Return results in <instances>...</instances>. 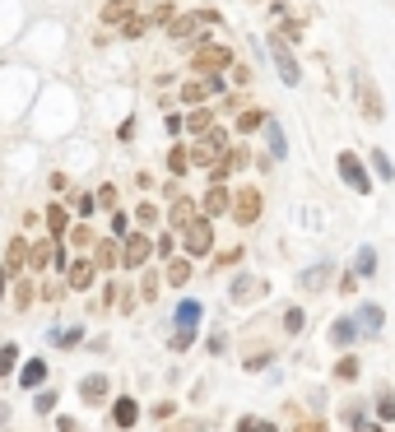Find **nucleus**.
<instances>
[{"mask_svg": "<svg viewBox=\"0 0 395 432\" xmlns=\"http://www.w3.org/2000/svg\"><path fill=\"white\" fill-rule=\"evenodd\" d=\"M224 154H228V131L224 126H209V131L195 135V144H191V167H214Z\"/></svg>", "mask_w": 395, "mask_h": 432, "instance_id": "obj_1", "label": "nucleus"}, {"mask_svg": "<svg viewBox=\"0 0 395 432\" xmlns=\"http://www.w3.org/2000/svg\"><path fill=\"white\" fill-rule=\"evenodd\" d=\"M228 66H233V47L228 42H200L191 52V70L195 75H224Z\"/></svg>", "mask_w": 395, "mask_h": 432, "instance_id": "obj_2", "label": "nucleus"}, {"mask_svg": "<svg viewBox=\"0 0 395 432\" xmlns=\"http://www.w3.org/2000/svg\"><path fill=\"white\" fill-rule=\"evenodd\" d=\"M209 23H219L214 10H195V14H172L163 28H168L172 42H195V33H200V28H209Z\"/></svg>", "mask_w": 395, "mask_h": 432, "instance_id": "obj_3", "label": "nucleus"}, {"mask_svg": "<svg viewBox=\"0 0 395 432\" xmlns=\"http://www.w3.org/2000/svg\"><path fill=\"white\" fill-rule=\"evenodd\" d=\"M181 246H186V256H209L214 251V223L205 219V214H195L191 223H186V228H181Z\"/></svg>", "mask_w": 395, "mask_h": 432, "instance_id": "obj_4", "label": "nucleus"}, {"mask_svg": "<svg viewBox=\"0 0 395 432\" xmlns=\"http://www.w3.org/2000/svg\"><path fill=\"white\" fill-rule=\"evenodd\" d=\"M260 210H265V196H260V186H242V191H233V205H228V214H233L242 228H251V223L260 219Z\"/></svg>", "mask_w": 395, "mask_h": 432, "instance_id": "obj_5", "label": "nucleus"}, {"mask_svg": "<svg viewBox=\"0 0 395 432\" xmlns=\"http://www.w3.org/2000/svg\"><path fill=\"white\" fill-rule=\"evenodd\" d=\"M149 256H154V237L140 233V228H130V233L121 237V265L126 270H145Z\"/></svg>", "mask_w": 395, "mask_h": 432, "instance_id": "obj_6", "label": "nucleus"}, {"mask_svg": "<svg viewBox=\"0 0 395 432\" xmlns=\"http://www.w3.org/2000/svg\"><path fill=\"white\" fill-rule=\"evenodd\" d=\"M270 56H274V66H279V79L288 84V89H298V79H303V70H298V56L288 52V42H284L279 33H270Z\"/></svg>", "mask_w": 395, "mask_h": 432, "instance_id": "obj_7", "label": "nucleus"}, {"mask_svg": "<svg viewBox=\"0 0 395 432\" xmlns=\"http://www.w3.org/2000/svg\"><path fill=\"white\" fill-rule=\"evenodd\" d=\"M93 279H98V265H93L89 256H75V260H66V288H75V293H89Z\"/></svg>", "mask_w": 395, "mask_h": 432, "instance_id": "obj_8", "label": "nucleus"}, {"mask_svg": "<svg viewBox=\"0 0 395 432\" xmlns=\"http://www.w3.org/2000/svg\"><path fill=\"white\" fill-rule=\"evenodd\" d=\"M358 102H363V116L367 121H386V102H382V89H377L367 75H358Z\"/></svg>", "mask_w": 395, "mask_h": 432, "instance_id": "obj_9", "label": "nucleus"}, {"mask_svg": "<svg viewBox=\"0 0 395 432\" xmlns=\"http://www.w3.org/2000/svg\"><path fill=\"white\" fill-rule=\"evenodd\" d=\"M339 177L349 181L358 196H372V177L363 172V163H358V154H339Z\"/></svg>", "mask_w": 395, "mask_h": 432, "instance_id": "obj_10", "label": "nucleus"}, {"mask_svg": "<svg viewBox=\"0 0 395 432\" xmlns=\"http://www.w3.org/2000/svg\"><path fill=\"white\" fill-rule=\"evenodd\" d=\"M228 205H233L228 181H209V191H205V200H200V214L205 219H219V214H228Z\"/></svg>", "mask_w": 395, "mask_h": 432, "instance_id": "obj_11", "label": "nucleus"}, {"mask_svg": "<svg viewBox=\"0 0 395 432\" xmlns=\"http://www.w3.org/2000/svg\"><path fill=\"white\" fill-rule=\"evenodd\" d=\"M89 260H93L98 270H116V265H121V242H116V237H98Z\"/></svg>", "mask_w": 395, "mask_h": 432, "instance_id": "obj_12", "label": "nucleus"}, {"mask_svg": "<svg viewBox=\"0 0 395 432\" xmlns=\"http://www.w3.org/2000/svg\"><path fill=\"white\" fill-rule=\"evenodd\" d=\"M195 214H200V205H195L191 196H172V210H168V228H172V233H181V228H186V223H191Z\"/></svg>", "mask_w": 395, "mask_h": 432, "instance_id": "obj_13", "label": "nucleus"}, {"mask_svg": "<svg viewBox=\"0 0 395 432\" xmlns=\"http://www.w3.org/2000/svg\"><path fill=\"white\" fill-rule=\"evenodd\" d=\"M260 293H265V284H260L256 275H237V279H233V293H228V298H233L237 307H247V302H256Z\"/></svg>", "mask_w": 395, "mask_h": 432, "instance_id": "obj_14", "label": "nucleus"}, {"mask_svg": "<svg viewBox=\"0 0 395 432\" xmlns=\"http://www.w3.org/2000/svg\"><path fill=\"white\" fill-rule=\"evenodd\" d=\"M0 265L10 270V279H19L23 270H28V242H23V237H10V246H5V260H0Z\"/></svg>", "mask_w": 395, "mask_h": 432, "instance_id": "obj_15", "label": "nucleus"}, {"mask_svg": "<svg viewBox=\"0 0 395 432\" xmlns=\"http://www.w3.org/2000/svg\"><path fill=\"white\" fill-rule=\"evenodd\" d=\"M107 390H112V381L102 377V372H93V377L79 381V400H84V404H102V400H107Z\"/></svg>", "mask_w": 395, "mask_h": 432, "instance_id": "obj_16", "label": "nucleus"}, {"mask_svg": "<svg viewBox=\"0 0 395 432\" xmlns=\"http://www.w3.org/2000/svg\"><path fill=\"white\" fill-rule=\"evenodd\" d=\"M66 228H70V205H61V200H51L47 205V237H66Z\"/></svg>", "mask_w": 395, "mask_h": 432, "instance_id": "obj_17", "label": "nucleus"}, {"mask_svg": "<svg viewBox=\"0 0 395 432\" xmlns=\"http://www.w3.org/2000/svg\"><path fill=\"white\" fill-rule=\"evenodd\" d=\"M135 10H140V0H107L98 19H102V23H126Z\"/></svg>", "mask_w": 395, "mask_h": 432, "instance_id": "obj_18", "label": "nucleus"}, {"mask_svg": "<svg viewBox=\"0 0 395 432\" xmlns=\"http://www.w3.org/2000/svg\"><path fill=\"white\" fill-rule=\"evenodd\" d=\"M353 340H358V321H353V316H339V321H330V344L349 349Z\"/></svg>", "mask_w": 395, "mask_h": 432, "instance_id": "obj_19", "label": "nucleus"}, {"mask_svg": "<svg viewBox=\"0 0 395 432\" xmlns=\"http://www.w3.org/2000/svg\"><path fill=\"white\" fill-rule=\"evenodd\" d=\"M112 423H116V428H135V423H140V404L130 395H121L112 404Z\"/></svg>", "mask_w": 395, "mask_h": 432, "instance_id": "obj_20", "label": "nucleus"}, {"mask_svg": "<svg viewBox=\"0 0 395 432\" xmlns=\"http://www.w3.org/2000/svg\"><path fill=\"white\" fill-rule=\"evenodd\" d=\"M42 381H47V363H42V358H28V363L19 367V386L23 390H37Z\"/></svg>", "mask_w": 395, "mask_h": 432, "instance_id": "obj_21", "label": "nucleus"}, {"mask_svg": "<svg viewBox=\"0 0 395 432\" xmlns=\"http://www.w3.org/2000/svg\"><path fill=\"white\" fill-rule=\"evenodd\" d=\"M168 172L172 177H186V172H191V149H186V144H172L168 149Z\"/></svg>", "mask_w": 395, "mask_h": 432, "instance_id": "obj_22", "label": "nucleus"}, {"mask_svg": "<svg viewBox=\"0 0 395 432\" xmlns=\"http://www.w3.org/2000/svg\"><path fill=\"white\" fill-rule=\"evenodd\" d=\"M200 302H191V298H186V302H181V307H177V316H172V321H177V330H195V325H200Z\"/></svg>", "mask_w": 395, "mask_h": 432, "instance_id": "obj_23", "label": "nucleus"}, {"mask_svg": "<svg viewBox=\"0 0 395 432\" xmlns=\"http://www.w3.org/2000/svg\"><path fill=\"white\" fill-rule=\"evenodd\" d=\"M66 237H70V246H75V251H89V246H93V228H89V219L70 223V228H66Z\"/></svg>", "mask_w": 395, "mask_h": 432, "instance_id": "obj_24", "label": "nucleus"}, {"mask_svg": "<svg viewBox=\"0 0 395 432\" xmlns=\"http://www.w3.org/2000/svg\"><path fill=\"white\" fill-rule=\"evenodd\" d=\"M181 126H186V131H191V135H205V131H209V126H214V112H209V107H191V112H186V121H181Z\"/></svg>", "mask_w": 395, "mask_h": 432, "instance_id": "obj_25", "label": "nucleus"}, {"mask_svg": "<svg viewBox=\"0 0 395 432\" xmlns=\"http://www.w3.org/2000/svg\"><path fill=\"white\" fill-rule=\"evenodd\" d=\"M260 131H265V140H270V154H274V158L288 154V140H284V131H279V121H274V116H265V126H260Z\"/></svg>", "mask_w": 395, "mask_h": 432, "instance_id": "obj_26", "label": "nucleus"}, {"mask_svg": "<svg viewBox=\"0 0 395 432\" xmlns=\"http://www.w3.org/2000/svg\"><path fill=\"white\" fill-rule=\"evenodd\" d=\"M353 321H358V330H382L386 311H382V307H372V302H363V307H358V316H353Z\"/></svg>", "mask_w": 395, "mask_h": 432, "instance_id": "obj_27", "label": "nucleus"}, {"mask_svg": "<svg viewBox=\"0 0 395 432\" xmlns=\"http://www.w3.org/2000/svg\"><path fill=\"white\" fill-rule=\"evenodd\" d=\"M186 279H191V256H172V260H168V284L181 288Z\"/></svg>", "mask_w": 395, "mask_h": 432, "instance_id": "obj_28", "label": "nucleus"}, {"mask_svg": "<svg viewBox=\"0 0 395 432\" xmlns=\"http://www.w3.org/2000/svg\"><path fill=\"white\" fill-rule=\"evenodd\" d=\"M33 302H37V284L19 275V284H14V307H19V311H28Z\"/></svg>", "mask_w": 395, "mask_h": 432, "instance_id": "obj_29", "label": "nucleus"}, {"mask_svg": "<svg viewBox=\"0 0 395 432\" xmlns=\"http://www.w3.org/2000/svg\"><path fill=\"white\" fill-rule=\"evenodd\" d=\"M116 28H121V37H126V42H135V37H145V33H149V19L135 10V14H130L126 23H116Z\"/></svg>", "mask_w": 395, "mask_h": 432, "instance_id": "obj_30", "label": "nucleus"}, {"mask_svg": "<svg viewBox=\"0 0 395 432\" xmlns=\"http://www.w3.org/2000/svg\"><path fill=\"white\" fill-rule=\"evenodd\" d=\"M265 116H270V112H260V107H247V112H242V116H237V131H242V135L260 131V126H265Z\"/></svg>", "mask_w": 395, "mask_h": 432, "instance_id": "obj_31", "label": "nucleus"}, {"mask_svg": "<svg viewBox=\"0 0 395 432\" xmlns=\"http://www.w3.org/2000/svg\"><path fill=\"white\" fill-rule=\"evenodd\" d=\"M70 205H75V214H79V219H93V210H98L93 191H75V196H70Z\"/></svg>", "mask_w": 395, "mask_h": 432, "instance_id": "obj_32", "label": "nucleus"}, {"mask_svg": "<svg viewBox=\"0 0 395 432\" xmlns=\"http://www.w3.org/2000/svg\"><path fill=\"white\" fill-rule=\"evenodd\" d=\"M353 275H377V251L372 246H358V256H353Z\"/></svg>", "mask_w": 395, "mask_h": 432, "instance_id": "obj_33", "label": "nucleus"}, {"mask_svg": "<svg viewBox=\"0 0 395 432\" xmlns=\"http://www.w3.org/2000/svg\"><path fill=\"white\" fill-rule=\"evenodd\" d=\"M14 367H19V344H5L0 349V377H14Z\"/></svg>", "mask_w": 395, "mask_h": 432, "instance_id": "obj_34", "label": "nucleus"}, {"mask_svg": "<svg viewBox=\"0 0 395 432\" xmlns=\"http://www.w3.org/2000/svg\"><path fill=\"white\" fill-rule=\"evenodd\" d=\"M330 275H335V265H316V270H307V275L298 279V284H303V288H321Z\"/></svg>", "mask_w": 395, "mask_h": 432, "instance_id": "obj_35", "label": "nucleus"}, {"mask_svg": "<svg viewBox=\"0 0 395 432\" xmlns=\"http://www.w3.org/2000/svg\"><path fill=\"white\" fill-rule=\"evenodd\" d=\"M335 381H358V358H339L335 363Z\"/></svg>", "mask_w": 395, "mask_h": 432, "instance_id": "obj_36", "label": "nucleus"}, {"mask_svg": "<svg viewBox=\"0 0 395 432\" xmlns=\"http://www.w3.org/2000/svg\"><path fill=\"white\" fill-rule=\"evenodd\" d=\"M56 400H61L56 390L42 386V390H37V400H33V409H37V414H51V409H56Z\"/></svg>", "mask_w": 395, "mask_h": 432, "instance_id": "obj_37", "label": "nucleus"}, {"mask_svg": "<svg viewBox=\"0 0 395 432\" xmlns=\"http://www.w3.org/2000/svg\"><path fill=\"white\" fill-rule=\"evenodd\" d=\"M377 419H382V423L395 419V395H391V390H382V395H377Z\"/></svg>", "mask_w": 395, "mask_h": 432, "instance_id": "obj_38", "label": "nucleus"}, {"mask_svg": "<svg viewBox=\"0 0 395 432\" xmlns=\"http://www.w3.org/2000/svg\"><path fill=\"white\" fill-rule=\"evenodd\" d=\"M135 223H140V228H154V223H158V205H149V200H145V205H135Z\"/></svg>", "mask_w": 395, "mask_h": 432, "instance_id": "obj_39", "label": "nucleus"}, {"mask_svg": "<svg viewBox=\"0 0 395 432\" xmlns=\"http://www.w3.org/2000/svg\"><path fill=\"white\" fill-rule=\"evenodd\" d=\"M303 325H307L303 307H288V311H284V330H288V335H298V330H303Z\"/></svg>", "mask_w": 395, "mask_h": 432, "instance_id": "obj_40", "label": "nucleus"}, {"mask_svg": "<svg viewBox=\"0 0 395 432\" xmlns=\"http://www.w3.org/2000/svg\"><path fill=\"white\" fill-rule=\"evenodd\" d=\"M172 354H186V349H191V344H195V330H172Z\"/></svg>", "mask_w": 395, "mask_h": 432, "instance_id": "obj_41", "label": "nucleus"}, {"mask_svg": "<svg viewBox=\"0 0 395 432\" xmlns=\"http://www.w3.org/2000/svg\"><path fill=\"white\" fill-rule=\"evenodd\" d=\"M372 167H377V177H382V181H391V177H395V167H391V158H386L382 149H372Z\"/></svg>", "mask_w": 395, "mask_h": 432, "instance_id": "obj_42", "label": "nucleus"}, {"mask_svg": "<svg viewBox=\"0 0 395 432\" xmlns=\"http://www.w3.org/2000/svg\"><path fill=\"white\" fill-rule=\"evenodd\" d=\"M163 432H205V423L200 419H181V423L168 419V423H163Z\"/></svg>", "mask_w": 395, "mask_h": 432, "instance_id": "obj_43", "label": "nucleus"}, {"mask_svg": "<svg viewBox=\"0 0 395 432\" xmlns=\"http://www.w3.org/2000/svg\"><path fill=\"white\" fill-rule=\"evenodd\" d=\"M140 298H145V302H154V298H158V275H154V270L140 279Z\"/></svg>", "mask_w": 395, "mask_h": 432, "instance_id": "obj_44", "label": "nucleus"}, {"mask_svg": "<svg viewBox=\"0 0 395 432\" xmlns=\"http://www.w3.org/2000/svg\"><path fill=\"white\" fill-rule=\"evenodd\" d=\"M51 340H56V344H61V349H75V344H79V340H84V330H79V325H75V330H61V335H56V330H51Z\"/></svg>", "mask_w": 395, "mask_h": 432, "instance_id": "obj_45", "label": "nucleus"}, {"mask_svg": "<svg viewBox=\"0 0 395 432\" xmlns=\"http://www.w3.org/2000/svg\"><path fill=\"white\" fill-rule=\"evenodd\" d=\"M172 14H177V10H172V5H154V10L145 14V19H149V28H154V23H168Z\"/></svg>", "mask_w": 395, "mask_h": 432, "instance_id": "obj_46", "label": "nucleus"}, {"mask_svg": "<svg viewBox=\"0 0 395 432\" xmlns=\"http://www.w3.org/2000/svg\"><path fill=\"white\" fill-rule=\"evenodd\" d=\"M130 233V219H126V210H112V237H126Z\"/></svg>", "mask_w": 395, "mask_h": 432, "instance_id": "obj_47", "label": "nucleus"}, {"mask_svg": "<svg viewBox=\"0 0 395 432\" xmlns=\"http://www.w3.org/2000/svg\"><path fill=\"white\" fill-rule=\"evenodd\" d=\"M102 205V210H116V186H98V196H93Z\"/></svg>", "mask_w": 395, "mask_h": 432, "instance_id": "obj_48", "label": "nucleus"}, {"mask_svg": "<svg viewBox=\"0 0 395 432\" xmlns=\"http://www.w3.org/2000/svg\"><path fill=\"white\" fill-rule=\"evenodd\" d=\"M237 432H279L274 423H256V419H242L237 423Z\"/></svg>", "mask_w": 395, "mask_h": 432, "instance_id": "obj_49", "label": "nucleus"}, {"mask_svg": "<svg viewBox=\"0 0 395 432\" xmlns=\"http://www.w3.org/2000/svg\"><path fill=\"white\" fill-rule=\"evenodd\" d=\"M172 414H177V404H172V400H163V404H154V419H158V423H168Z\"/></svg>", "mask_w": 395, "mask_h": 432, "instance_id": "obj_50", "label": "nucleus"}, {"mask_svg": "<svg viewBox=\"0 0 395 432\" xmlns=\"http://www.w3.org/2000/svg\"><path fill=\"white\" fill-rule=\"evenodd\" d=\"M37 293H42V302H61V284H42Z\"/></svg>", "mask_w": 395, "mask_h": 432, "instance_id": "obj_51", "label": "nucleus"}, {"mask_svg": "<svg viewBox=\"0 0 395 432\" xmlns=\"http://www.w3.org/2000/svg\"><path fill=\"white\" fill-rule=\"evenodd\" d=\"M66 186H70L66 172H51V191H56V196H66Z\"/></svg>", "mask_w": 395, "mask_h": 432, "instance_id": "obj_52", "label": "nucleus"}, {"mask_svg": "<svg viewBox=\"0 0 395 432\" xmlns=\"http://www.w3.org/2000/svg\"><path fill=\"white\" fill-rule=\"evenodd\" d=\"M228 70H233V84H251V70L247 66H228Z\"/></svg>", "mask_w": 395, "mask_h": 432, "instance_id": "obj_53", "label": "nucleus"}, {"mask_svg": "<svg viewBox=\"0 0 395 432\" xmlns=\"http://www.w3.org/2000/svg\"><path fill=\"white\" fill-rule=\"evenodd\" d=\"M116 140H135V121H121V126H116Z\"/></svg>", "mask_w": 395, "mask_h": 432, "instance_id": "obj_54", "label": "nucleus"}, {"mask_svg": "<svg viewBox=\"0 0 395 432\" xmlns=\"http://www.w3.org/2000/svg\"><path fill=\"white\" fill-rule=\"evenodd\" d=\"M154 251H158V256H172V237L163 233V237H158V242H154Z\"/></svg>", "mask_w": 395, "mask_h": 432, "instance_id": "obj_55", "label": "nucleus"}, {"mask_svg": "<svg viewBox=\"0 0 395 432\" xmlns=\"http://www.w3.org/2000/svg\"><path fill=\"white\" fill-rule=\"evenodd\" d=\"M353 432H377V423H367V419H353Z\"/></svg>", "mask_w": 395, "mask_h": 432, "instance_id": "obj_56", "label": "nucleus"}, {"mask_svg": "<svg viewBox=\"0 0 395 432\" xmlns=\"http://www.w3.org/2000/svg\"><path fill=\"white\" fill-rule=\"evenodd\" d=\"M56 428H61V432H79V423H75V419H56Z\"/></svg>", "mask_w": 395, "mask_h": 432, "instance_id": "obj_57", "label": "nucleus"}, {"mask_svg": "<svg viewBox=\"0 0 395 432\" xmlns=\"http://www.w3.org/2000/svg\"><path fill=\"white\" fill-rule=\"evenodd\" d=\"M5 288H10V270L0 265V298H5Z\"/></svg>", "mask_w": 395, "mask_h": 432, "instance_id": "obj_58", "label": "nucleus"}]
</instances>
